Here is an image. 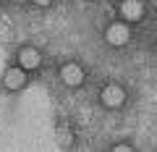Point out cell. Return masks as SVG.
Wrapping results in <instances>:
<instances>
[{
	"mask_svg": "<svg viewBox=\"0 0 157 152\" xmlns=\"http://www.w3.org/2000/svg\"><path fill=\"white\" fill-rule=\"evenodd\" d=\"M128 29L123 26V24H113L110 29H107V42H110V45H126V42H128Z\"/></svg>",
	"mask_w": 157,
	"mask_h": 152,
	"instance_id": "6da1fadb",
	"label": "cell"
},
{
	"mask_svg": "<svg viewBox=\"0 0 157 152\" xmlns=\"http://www.w3.org/2000/svg\"><path fill=\"white\" fill-rule=\"evenodd\" d=\"M121 13H123L126 18H131V21H139L141 13H144V6H141L139 0H126L123 6H121Z\"/></svg>",
	"mask_w": 157,
	"mask_h": 152,
	"instance_id": "7a4b0ae2",
	"label": "cell"
},
{
	"mask_svg": "<svg viewBox=\"0 0 157 152\" xmlns=\"http://www.w3.org/2000/svg\"><path fill=\"white\" fill-rule=\"evenodd\" d=\"M102 102L110 105V107L121 105V102H123V89H121V87H105V89H102Z\"/></svg>",
	"mask_w": 157,
	"mask_h": 152,
	"instance_id": "3957f363",
	"label": "cell"
},
{
	"mask_svg": "<svg viewBox=\"0 0 157 152\" xmlns=\"http://www.w3.org/2000/svg\"><path fill=\"white\" fill-rule=\"evenodd\" d=\"M63 81H66V84H73V87H76V84H81V79H84V73H81V68H78V66H73V63H71V66H63Z\"/></svg>",
	"mask_w": 157,
	"mask_h": 152,
	"instance_id": "277c9868",
	"label": "cell"
},
{
	"mask_svg": "<svg viewBox=\"0 0 157 152\" xmlns=\"http://www.w3.org/2000/svg\"><path fill=\"white\" fill-rule=\"evenodd\" d=\"M24 71L21 68H8L6 71V87H11V89H18V87H24Z\"/></svg>",
	"mask_w": 157,
	"mask_h": 152,
	"instance_id": "5b68a950",
	"label": "cell"
},
{
	"mask_svg": "<svg viewBox=\"0 0 157 152\" xmlns=\"http://www.w3.org/2000/svg\"><path fill=\"white\" fill-rule=\"evenodd\" d=\"M21 66H24V68L39 66V53L34 50V47H24V50H21Z\"/></svg>",
	"mask_w": 157,
	"mask_h": 152,
	"instance_id": "8992f818",
	"label": "cell"
},
{
	"mask_svg": "<svg viewBox=\"0 0 157 152\" xmlns=\"http://www.w3.org/2000/svg\"><path fill=\"white\" fill-rule=\"evenodd\" d=\"M34 3H39V6H47V3H50V0H34Z\"/></svg>",
	"mask_w": 157,
	"mask_h": 152,
	"instance_id": "52a82bcc",
	"label": "cell"
}]
</instances>
